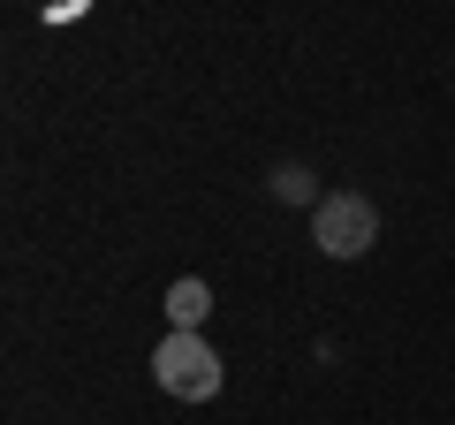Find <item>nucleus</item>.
Returning <instances> with one entry per match:
<instances>
[{"label": "nucleus", "instance_id": "1", "mask_svg": "<svg viewBox=\"0 0 455 425\" xmlns=\"http://www.w3.org/2000/svg\"><path fill=\"white\" fill-rule=\"evenodd\" d=\"M152 380H160L175 403H212V395H220V380H228V365H220V349H212L205 334L167 327V342L152 349Z\"/></svg>", "mask_w": 455, "mask_h": 425}, {"label": "nucleus", "instance_id": "2", "mask_svg": "<svg viewBox=\"0 0 455 425\" xmlns=\"http://www.w3.org/2000/svg\"><path fill=\"white\" fill-rule=\"evenodd\" d=\"M311 244L326 251V259H364V251L379 244V212L364 190H326L319 205H311Z\"/></svg>", "mask_w": 455, "mask_h": 425}, {"label": "nucleus", "instance_id": "3", "mask_svg": "<svg viewBox=\"0 0 455 425\" xmlns=\"http://www.w3.org/2000/svg\"><path fill=\"white\" fill-rule=\"evenodd\" d=\"M205 319H212V289H205V281H197V274H182L175 289H167V327L197 334V327H205Z\"/></svg>", "mask_w": 455, "mask_h": 425}, {"label": "nucleus", "instance_id": "4", "mask_svg": "<svg viewBox=\"0 0 455 425\" xmlns=\"http://www.w3.org/2000/svg\"><path fill=\"white\" fill-rule=\"evenodd\" d=\"M274 197L304 205V197H311V175H304V167H281V175H274ZM311 205H319V197H311Z\"/></svg>", "mask_w": 455, "mask_h": 425}]
</instances>
